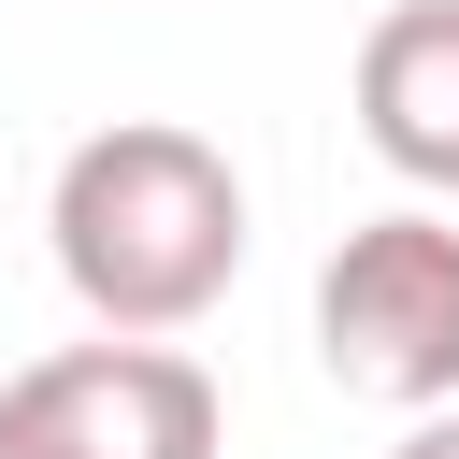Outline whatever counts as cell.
<instances>
[{"label": "cell", "mask_w": 459, "mask_h": 459, "mask_svg": "<svg viewBox=\"0 0 459 459\" xmlns=\"http://www.w3.org/2000/svg\"><path fill=\"white\" fill-rule=\"evenodd\" d=\"M43 230H57V287H72L100 330L172 344V330H201V316L230 301V273H244V172H230V143H201V129H172V115H115V129H86V143L57 158Z\"/></svg>", "instance_id": "cell-1"}, {"label": "cell", "mask_w": 459, "mask_h": 459, "mask_svg": "<svg viewBox=\"0 0 459 459\" xmlns=\"http://www.w3.org/2000/svg\"><path fill=\"white\" fill-rule=\"evenodd\" d=\"M316 359L359 402L445 416L459 402V230L445 215H359L316 273Z\"/></svg>", "instance_id": "cell-2"}, {"label": "cell", "mask_w": 459, "mask_h": 459, "mask_svg": "<svg viewBox=\"0 0 459 459\" xmlns=\"http://www.w3.org/2000/svg\"><path fill=\"white\" fill-rule=\"evenodd\" d=\"M230 402L186 344H57L29 373H0V459H215Z\"/></svg>", "instance_id": "cell-3"}, {"label": "cell", "mask_w": 459, "mask_h": 459, "mask_svg": "<svg viewBox=\"0 0 459 459\" xmlns=\"http://www.w3.org/2000/svg\"><path fill=\"white\" fill-rule=\"evenodd\" d=\"M359 129L402 186L459 201V0H387L359 43Z\"/></svg>", "instance_id": "cell-4"}, {"label": "cell", "mask_w": 459, "mask_h": 459, "mask_svg": "<svg viewBox=\"0 0 459 459\" xmlns=\"http://www.w3.org/2000/svg\"><path fill=\"white\" fill-rule=\"evenodd\" d=\"M402 459H459V402H445V416H416V430H402Z\"/></svg>", "instance_id": "cell-5"}]
</instances>
